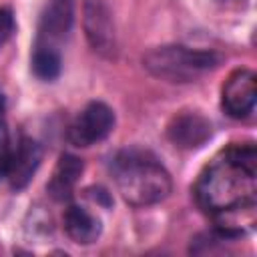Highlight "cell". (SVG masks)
I'll return each instance as SVG.
<instances>
[{"instance_id":"2e32d148","label":"cell","mask_w":257,"mask_h":257,"mask_svg":"<svg viewBox=\"0 0 257 257\" xmlns=\"http://www.w3.org/2000/svg\"><path fill=\"white\" fill-rule=\"evenodd\" d=\"M221 2H227V0H221Z\"/></svg>"},{"instance_id":"7a4b0ae2","label":"cell","mask_w":257,"mask_h":257,"mask_svg":"<svg viewBox=\"0 0 257 257\" xmlns=\"http://www.w3.org/2000/svg\"><path fill=\"white\" fill-rule=\"evenodd\" d=\"M108 171L116 191L131 207H151L165 201L173 191L171 173L147 149L126 147L110 157Z\"/></svg>"},{"instance_id":"9a60e30c","label":"cell","mask_w":257,"mask_h":257,"mask_svg":"<svg viewBox=\"0 0 257 257\" xmlns=\"http://www.w3.org/2000/svg\"><path fill=\"white\" fill-rule=\"evenodd\" d=\"M86 195H88L94 203H98V205H102V207H110V205H112V197H110V193H108L104 187H100V185H96V187H88V189H86Z\"/></svg>"},{"instance_id":"9c48e42d","label":"cell","mask_w":257,"mask_h":257,"mask_svg":"<svg viewBox=\"0 0 257 257\" xmlns=\"http://www.w3.org/2000/svg\"><path fill=\"white\" fill-rule=\"evenodd\" d=\"M42 161V147L38 141L30 139V137H20L18 145L14 147V155L6 173V179L12 191H22L30 185V181L34 179L38 167Z\"/></svg>"},{"instance_id":"8992f818","label":"cell","mask_w":257,"mask_h":257,"mask_svg":"<svg viewBox=\"0 0 257 257\" xmlns=\"http://www.w3.org/2000/svg\"><path fill=\"white\" fill-rule=\"evenodd\" d=\"M257 102V76L251 68L233 70L221 88V108L231 118H247Z\"/></svg>"},{"instance_id":"277c9868","label":"cell","mask_w":257,"mask_h":257,"mask_svg":"<svg viewBox=\"0 0 257 257\" xmlns=\"http://www.w3.org/2000/svg\"><path fill=\"white\" fill-rule=\"evenodd\" d=\"M114 110L102 100H90L68 124L66 139L70 145L86 149L108 139V135L114 131Z\"/></svg>"},{"instance_id":"5b68a950","label":"cell","mask_w":257,"mask_h":257,"mask_svg":"<svg viewBox=\"0 0 257 257\" xmlns=\"http://www.w3.org/2000/svg\"><path fill=\"white\" fill-rule=\"evenodd\" d=\"M82 26L90 48L102 58L116 56V32L106 0H82Z\"/></svg>"},{"instance_id":"6da1fadb","label":"cell","mask_w":257,"mask_h":257,"mask_svg":"<svg viewBox=\"0 0 257 257\" xmlns=\"http://www.w3.org/2000/svg\"><path fill=\"white\" fill-rule=\"evenodd\" d=\"M199 209L211 217L255 207L257 197V153L251 143L223 149L201 171L195 187Z\"/></svg>"},{"instance_id":"30bf717a","label":"cell","mask_w":257,"mask_h":257,"mask_svg":"<svg viewBox=\"0 0 257 257\" xmlns=\"http://www.w3.org/2000/svg\"><path fill=\"white\" fill-rule=\"evenodd\" d=\"M84 163L72 153H62L56 161L50 181L46 183V193L56 203H68L74 195V187L80 181Z\"/></svg>"},{"instance_id":"ba28073f","label":"cell","mask_w":257,"mask_h":257,"mask_svg":"<svg viewBox=\"0 0 257 257\" xmlns=\"http://www.w3.org/2000/svg\"><path fill=\"white\" fill-rule=\"evenodd\" d=\"M213 137V124L197 110H183L173 116L167 126V139L183 151L201 149Z\"/></svg>"},{"instance_id":"7c38bea8","label":"cell","mask_w":257,"mask_h":257,"mask_svg":"<svg viewBox=\"0 0 257 257\" xmlns=\"http://www.w3.org/2000/svg\"><path fill=\"white\" fill-rule=\"evenodd\" d=\"M30 70L42 82H54L62 72V54L58 48L34 44L30 54Z\"/></svg>"},{"instance_id":"5bb4252c","label":"cell","mask_w":257,"mask_h":257,"mask_svg":"<svg viewBox=\"0 0 257 257\" xmlns=\"http://www.w3.org/2000/svg\"><path fill=\"white\" fill-rule=\"evenodd\" d=\"M14 30H16L14 12L10 8H0V48L6 46V42L12 38Z\"/></svg>"},{"instance_id":"8fae6325","label":"cell","mask_w":257,"mask_h":257,"mask_svg":"<svg viewBox=\"0 0 257 257\" xmlns=\"http://www.w3.org/2000/svg\"><path fill=\"white\" fill-rule=\"evenodd\" d=\"M62 227H64L66 237L78 245L96 243L100 233H102L100 219L94 217L88 209H84L80 205H68L66 207L64 215H62Z\"/></svg>"},{"instance_id":"52a82bcc","label":"cell","mask_w":257,"mask_h":257,"mask_svg":"<svg viewBox=\"0 0 257 257\" xmlns=\"http://www.w3.org/2000/svg\"><path fill=\"white\" fill-rule=\"evenodd\" d=\"M74 26V0H48L40 12L34 44H44L60 50V44L70 36Z\"/></svg>"},{"instance_id":"4fadbf2b","label":"cell","mask_w":257,"mask_h":257,"mask_svg":"<svg viewBox=\"0 0 257 257\" xmlns=\"http://www.w3.org/2000/svg\"><path fill=\"white\" fill-rule=\"evenodd\" d=\"M14 143H12V135L8 128V114H6V98L0 92V181L6 179L12 155H14Z\"/></svg>"},{"instance_id":"3957f363","label":"cell","mask_w":257,"mask_h":257,"mask_svg":"<svg viewBox=\"0 0 257 257\" xmlns=\"http://www.w3.org/2000/svg\"><path fill=\"white\" fill-rule=\"evenodd\" d=\"M221 60L223 56L215 50L191 48L185 44H163L151 48L143 56V66L155 78L173 84H185L195 82L197 78L215 70Z\"/></svg>"}]
</instances>
